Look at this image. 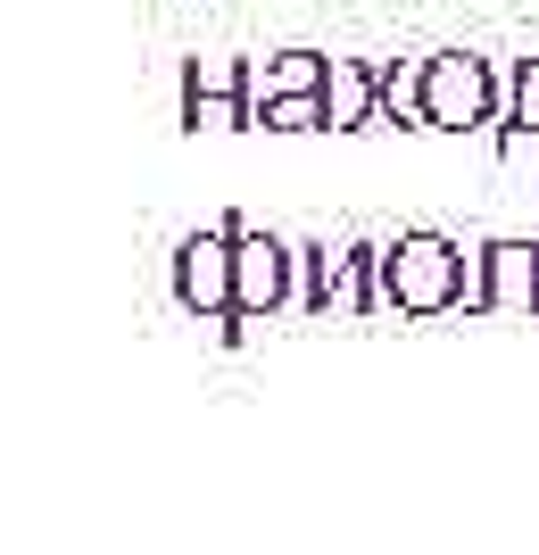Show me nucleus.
Wrapping results in <instances>:
<instances>
[{
	"instance_id": "9d476101",
	"label": "nucleus",
	"mask_w": 539,
	"mask_h": 555,
	"mask_svg": "<svg viewBox=\"0 0 539 555\" xmlns=\"http://www.w3.org/2000/svg\"><path fill=\"white\" fill-rule=\"evenodd\" d=\"M539 249H498V282L506 291H539V266H531Z\"/></svg>"
},
{
	"instance_id": "39448f33",
	"label": "nucleus",
	"mask_w": 539,
	"mask_h": 555,
	"mask_svg": "<svg viewBox=\"0 0 539 555\" xmlns=\"http://www.w3.org/2000/svg\"><path fill=\"white\" fill-rule=\"evenodd\" d=\"M399 266H390V282H399V299H415V307H432V299H448V249L440 241H399Z\"/></svg>"
},
{
	"instance_id": "423d86ee",
	"label": "nucleus",
	"mask_w": 539,
	"mask_h": 555,
	"mask_svg": "<svg viewBox=\"0 0 539 555\" xmlns=\"http://www.w3.org/2000/svg\"><path fill=\"white\" fill-rule=\"evenodd\" d=\"M183 291L191 299H216V291H224V241H191L183 249Z\"/></svg>"
},
{
	"instance_id": "f03ea898",
	"label": "nucleus",
	"mask_w": 539,
	"mask_h": 555,
	"mask_svg": "<svg viewBox=\"0 0 539 555\" xmlns=\"http://www.w3.org/2000/svg\"><path fill=\"white\" fill-rule=\"evenodd\" d=\"M249 116H258L249 59H191L183 67V125H249Z\"/></svg>"
},
{
	"instance_id": "1a4fd4ad",
	"label": "nucleus",
	"mask_w": 539,
	"mask_h": 555,
	"mask_svg": "<svg viewBox=\"0 0 539 555\" xmlns=\"http://www.w3.org/2000/svg\"><path fill=\"white\" fill-rule=\"evenodd\" d=\"M266 125H282V133H307V125H332L324 100H291V108H266Z\"/></svg>"
},
{
	"instance_id": "f257e3e1",
	"label": "nucleus",
	"mask_w": 539,
	"mask_h": 555,
	"mask_svg": "<svg viewBox=\"0 0 539 555\" xmlns=\"http://www.w3.org/2000/svg\"><path fill=\"white\" fill-rule=\"evenodd\" d=\"M498 108V75L482 50H440V59H423V125H440V133H473V125H490Z\"/></svg>"
},
{
	"instance_id": "7ed1b4c3",
	"label": "nucleus",
	"mask_w": 539,
	"mask_h": 555,
	"mask_svg": "<svg viewBox=\"0 0 539 555\" xmlns=\"http://www.w3.org/2000/svg\"><path fill=\"white\" fill-rule=\"evenodd\" d=\"M324 83H332L324 50H274V59L258 67V116L266 108H291V100H324Z\"/></svg>"
},
{
	"instance_id": "0eeeda50",
	"label": "nucleus",
	"mask_w": 539,
	"mask_h": 555,
	"mask_svg": "<svg viewBox=\"0 0 539 555\" xmlns=\"http://www.w3.org/2000/svg\"><path fill=\"white\" fill-rule=\"evenodd\" d=\"M241 282H249V299H274L282 291V249L274 241H241Z\"/></svg>"
},
{
	"instance_id": "20e7f679",
	"label": "nucleus",
	"mask_w": 539,
	"mask_h": 555,
	"mask_svg": "<svg viewBox=\"0 0 539 555\" xmlns=\"http://www.w3.org/2000/svg\"><path fill=\"white\" fill-rule=\"evenodd\" d=\"M324 108H332V125H382V67L374 59H332Z\"/></svg>"
},
{
	"instance_id": "6e6552de",
	"label": "nucleus",
	"mask_w": 539,
	"mask_h": 555,
	"mask_svg": "<svg viewBox=\"0 0 539 555\" xmlns=\"http://www.w3.org/2000/svg\"><path fill=\"white\" fill-rule=\"evenodd\" d=\"M506 116L523 133H539V59H515V92H506Z\"/></svg>"
}]
</instances>
